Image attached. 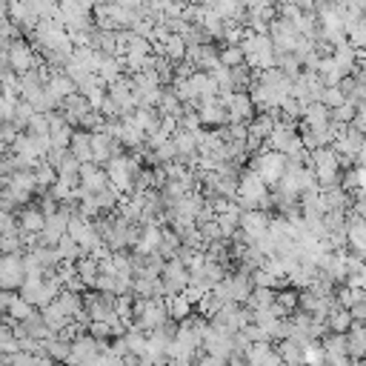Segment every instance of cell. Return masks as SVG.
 <instances>
[{
  "label": "cell",
  "mask_w": 366,
  "mask_h": 366,
  "mask_svg": "<svg viewBox=\"0 0 366 366\" xmlns=\"http://www.w3.org/2000/svg\"><path fill=\"white\" fill-rule=\"evenodd\" d=\"M269 195H272V189L266 186V181L261 178V172H258L255 166H246V169L241 172V189H238V198H235V200H238L244 209H261Z\"/></svg>",
  "instance_id": "obj_1"
},
{
  "label": "cell",
  "mask_w": 366,
  "mask_h": 366,
  "mask_svg": "<svg viewBox=\"0 0 366 366\" xmlns=\"http://www.w3.org/2000/svg\"><path fill=\"white\" fill-rule=\"evenodd\" d=\"M0 60L9 63L12 69H18L21 75H23V72H32V69H38V66L43 63V55L32 46V40H29V38H18L9 49H4Z\"/></svg>",
  "instance_id": "obj_2"
},
{
  "label": "cell",
  "mask_w": 366,
  "mask_h": 366,
  "mask_svg": "<svg viewBox=\"0 0 366 366\" xmlns=\"http://www.w3.org/2000/svg\"><path fill=\"white\" fill-rule=\"evenodd\" d=\"M249 166H255V169L261 172V178L266 181V186L275 189V186L280 183L283 172H286V155L278 152V149H266V152H261V155H252Z\"/></svg>",
  "instance_id": "obj_3"
},
{
  "label": "cell",
  "mask_w": 366,
  "mask_h": 366,
  "mask_svg": "<svg viewBox=\"0 0 366 366\" xmlns=\"http://www.w3.org/2000/svg\"><path fill=\"white\" fill-rule=\"evenodd\" d=\"M29 278L23 252H9L0 258V289H21L23 280Z\"/></svg>",
  "instance_id": "obj_4"
},
{
  "label": "cell",
  "mask_w": 366,
  "mask_h": 366,
  "mask_svg": "<svg viewBox=\"0 0 366 366\" xmlns=\"http://www.w3.org/2000/svg\"><path fill=\"white\" fill-rule=\"evenodd\" d=\"M272 217H275V212H266V209H244L241 229L249 235V244H258V241H263L269 235Z\"/></svg>",
  "instance_id": "obj_5"
},
{
  "label": "cell",
  "mask_w": 366,
  "mask_h": 366,
  "mask_svg": "<svg viewBox=\"0 0 366 366\" xmlns=\"http://www.w3.org/2000/svg\"><path fill=\"white\" fill-rule=\"evenodd\" d=\"M198 112H200L203 126H212V129H221V126H229L232 123L229 106H227V101L221 95H217V98H203L200 106H198Z\"/></svg>",
  "instance_id": "obj_6"
},
{
  "label": "cell",
  "mask_w": 366,
  "mask_h": 366,
  "mask_svg": "<svg viewBox=\"0 0 366 366\" xmlns=\"http://www.w3.org/2000/svg\"><path fill=\"white\" fill-rule=\"evenodd\" d=\"M224 101H227V106H229V118H232V123H252L255 120V115H258V106H255V101H252V95L249 92H232V95H221Z\"/></svg>",
  "instance_id": "obj_7"
},
{
  "label": "cell",
  "mask_w": 366,
  "mask_h": 366,
  "mask_svg": "<svg viewBox=\"0 0 366 366\" xmlns=\"http://www.w3.org/2000/svg\"><path fill=\"white\" fill-rule=\"evenodd\" d=\"M321 343H324V349H326V363H335V366H343V363H349L352 358H349V332H326L324 338H321Z\"/></svg>",
  "instance_id": "obj_8"
},
{
  "label": "cell",
  "mask_w": 366,
  "mask_h": 366,
  "mask_svg": "<svg viewBox=\"0 0 366 366\" xmlns=\"http://www.w3.org/2000/svg\"><path fill=\"white\" fill-rule=\"evenodd\" d=\"M18 215H21V232L40 235V232L46 229V212H43L38 203H29V206H23Z\"/></svg>",
  "instance_id": "obj_9"
},
{
  "label": "cell",
  "mask_w": 366,
  "mask_h": 366,
  "mask_svg": "<svg viewBox=\"0 0 366 366\" xmlns=\"http://www.w3.org/2000/svg\"><path fill=\"white\" fill-rule=\"evenodd\" d=\"M189 81H192V89H195V98H198V101H203V98H217V95H221V84L212 78V72L198 69Z\"/></svg>",
  "instance_id": "obj_10"
},
{
  "label": "cell",
  "mask_w": 366,
  "mask_h": 366,
  "mask_svg": "<svg viewBox=\"0 0 366 366\" xmlns=\"http://www.w3.org/2000/svg\"><path fill=\"white\" fill-rule=\"evenodd\" d=\"M66 232H69V215H63V212L57 209L55 215L46 217V229H43L40 235H43V244H55V246H57V241H60Z\"/></svg>",
  "instance_id": "obj_11"
},
{
  "label": "cell",
  "mask_w": 366,
  "mask_h": 366,
  "mask_svg": "<svg viewBox=\"0 0 366 366\" xmlns=\"http://www.w3.org/2000/svg\"><path fill=\"white\" fill-rule=\"evenodd\" d=\"M46 89L52 92V98H55V101H60V103H63L69 95H75V92H78V84L72 81V78L66 75V72H55V75L49 78V84H46Z\"/></svg>",
  "instance_id": "obj_12"
},
{
  "label": "cell",
  "mask_w": 366,
  "mask_h": 366,
  "mask_svg": "<svg viewBox=\"0 0 366 366\" xmlns=\"http://www.w3.org/2000/svg\"><path fill=\"white\" fill-rule=\"evenodd\" d=\"M283 363H301L307 360V346L298 341V338H283V341H275Z\"/></svg>",
  "instance_id": "obj_13"
},
{
  "label": "cell",
  "mask_w": 366,
  "mask_h": 366,
  "mask_svg": "<svg viewBox=\"0 0 366 366\" xmlns=\"http://www.w3.org/2000/svg\"><path fill=\"white\" fill-rule=\"evenodd\" d=\"M349 358L366 360V324H360V321H355L349 329Z\"/></svg>",
  "instance_id": "obj_14"
},
{
  "label": "cell",
  "mask_w": 366,
  "mask_h": 366,
  "mask_svg": "<svg viewBox=\"0 0 366 366\" xmlns=\"http://www.w3.org/2000/svg\"><path fill=\"white\" fill-rule=\"evenodd\" d=\"M161 241H164V224H146L143 238H140V244L135 249L143 252V255H149V252H158L161 249Z\"/></svg>",
  "instance_id": "obj_15"
},
{
  "label": "cell",
  "mask_w": 366,
  "mask_h": 366,
  "mask_svg": "<svg viewBox=\"0 0 366 366\" xmlns=\"http://www.w3.org/2000/svg\"><path fill=\"white\" fill-rule=\"evenodd\" d=\"M72 152H75L84 164L95 161V149H92V132L86 129H75V137H72V146H69Z\"/></svg>",
  "instance_id": "obj_16"
},
{
  "label": "cell",
  "mask_w": 366,
  "mask_h": 366,
  "mask_svg": "<svg viewBox=\"0 0 366 366\" xmlns=\"http://www.w3.org/2000/svg\"><path fill=\"white\" fill-rule=\"evenodd\" d=\"M78 275L84 278V283H86L89 289H95L98 275H101V258H95L92 252H86V255L78 261Z\"/></svg>",
  "instance_id": "obj_17"
},
{
  "label": "cell",
  "mask_w": 366,
  "mask_h": 366,
  "mask_svg": "<svg viewBox=\"0 0 366 366\" xmlns=\"http://www.w3.org/2000/svg\"><path fill=\"white\" fill-rule=\"evenodd\" d=\"M43 352H46V355H52V358H55V363H57V360H63V363H66V360H69V355H72V341H66V338H60V335L55 332V335H49V338L43 341Z\"/></svg>",
  "instance_id": "obj_18"
},
{
  "label": "cell",
  "mask_w": 366,
  "mask_h": 366,
  "mask_svg": "<svg viewBox=\"0 0 366 366\" xmlns=\"http://www.w3.org/2000/svg\"><path fill=\"white\" fill-rule=\"evenodd\" d=\"M40 312H43L46 324L52 326V332H60L66 324H72V315H69V312L60 307V301H52V304H49V307H43Z\"/></svg>",
  "instance_id": "obj_19"
},
{
  "label": "cell",
  "mask_w": 366,
  "mask_h": 366,
  "mask_svg": "<svg viewBox=\"0 0 366 366\" xmlns=\"http://www.w3.org/2000/svg\"><path fill=\"white\" fill-rule=\"evenodd\" d=\"M326 324H329L332 332H349L352 324H355L352 309H349V307H335V309L326 315Z\"/></svg>",
  "instance_id": "obj_20"
},
{
  "label": "cell",
  "mask_w": 366,
  "mask_h": 366,
  "mask_svg": "<svg viewBox=\"0 0 366 366\" xmlns=\"http://www.w3.org/2000/svg\"><path fill=\"white\" fill-rule=\"evenodd\" d=\"M278 66L286 72L292 81H298V75L304 72V57L298 52H278Z\"/></svg>",
  "instance_id": "obj_21"
},
{
  "label": "cell",
  "mask_w": 366,
  "mask_h": 366,
  "mask_svg": "<svg viewBox=\"0 0 366 366\" xmlns=\"http://www.w3.org/2000/svg\"><path fill=\"white\" fill-rule=\"evenodd\" d=\"M57 249H60L63 261H69V263H78V261H81V258L86 255V249H84V246H81V244H78L75 238H72L69 232H66V235H63V238L57 241Z\"/></svg>",
  "instance_id": "obj_22"
},
{
  "label": "cell",
  "mask_w": 366,
  "mask_h": 366,
  "mask_svg": "<svg viewBox=\"0 0 366 366\" xmlns=\"http://www.w3.org/2000/svg\"><path fill=\"white\" fill-rule=\"evenodd\" d=\"M161 115H183V101L181 95L175 92V86H164V98H161V106H158Z\"/></svg>",
  "instance_id": "obj_23"
},
{
  "label": "cell",
  "mask_w": 366,
  "mask_h": 366,
  "mask_svg": "<svg viewBox=\"0 0 366 366\" xmlns=\"http://www.w3.org/2000/svg\"><path fill=\"white\" fill-rule=\"evenodd\" d=\"M221 63H224V66H229V69H235V66L246 63V52H244V46H241V43H221Z\"/></svg>",
  "instance_id": "obj_24"
},
{
  "label": "cell",
  "mask_w": 366,
  "mask_h": 366,
  "mask_svg": "<svg viewBox=\"0 0 366 366\" xmlns=\"http://www.w3.org/2000/svg\"><path fill=\"white\" fill-rule=\"evenodd\" d=\"M346 38H349L352 46L366 49V15L355 18V21H346Z\"/></svg>",
  "instance_id": "obj_25"
},
{
  "label": "cell",
  "mask_w": 366,
  "mask_h": 366,
  "mask_svg": "<svg viewBox=\"0 0 366 366\" xmlns=\"http://www.w3.org/2000/svg\"><path fill=\"white\" fill-rule=\"evenodd\" d=\"M166 298H169V312H172L175 321H183L186 315L195 312V304L183 295V292H178V295H166Z\"/></svg>",
  "instance_id": "obj_26"
},
{
  "label": "cell",
  "mask_w": 366,
  "mask_h": 366,
  "mask_svg": "<svg viewBox=\"0 0 366 366\" xmlns=\"http://www.w3.org/2000/svg\"><path fill=\"white\" fill-rule=\"evenodd\" d=\"M278 298V289L275 286H255L252 289V298L246 301L252 309H261V307H272Z\"/></svg>",
  "instance_id": "obj_27"
},
{
  "label": "cell",
  "mask_w": 366,
  "mask_h": 366,
  "mask_svg": "<svg viewBox=\"0 0 366 366\" xmlns=\"http://www.w3.org/2000/svg\"><path fill=\"white\" fill-rule=\"evenodd\" d=\"M35 112H38V109H35V103H29L26 98H21V101H18V106H15V118H12V123H15L18 129H26V126H29V120L35 118Z\"/></svg>",
  "instance_id": "obj_28"
},
{
  "label": "cell",
  "mask_w": 366,
  "mask_h": 366,
  "mask_svg": "<svg viewBox=\"0 0 366 366\" xmlns=\"http://www.w3.org/2000/svg\"><path fill=\"white\" fill-rule=\"evenodd\" d=\"M186 52H189L186 38L172 32V35H169V40H166V57H172V60H183V57H186Z\"/></svg>",
  "instance_id": "obj_29"
},
{
  "label": "cell",
  "mask_w": 366,
  "mask_h": 366,
  "mask_svg": "<svg viewBox=\"0 0 366 366\" xmlns=\"http://www.w3.org/2000/svg\"><path fill=\"white\" fill-rule=\"evenodd\" d=\"M18 232H21V215L0 212V235H18Z\"/></svg>",
  "instance_id": "obj_30"
},
{
  "label": "cell",
  "mask_w": 366,
  "mask_h": 366,
  "mask_svg": "<svg viewBox=\"0 0 366 366\" xmlns=\"http://www.w3.org/2000/svg\"><path fill=\"white\" fill-rule=\"evenodd\" d=\"M321 101H324L329 109H338V106H343V103H346V92H343L341 86H326V89H324V95H321Z\"/></svg>",
  "instance_id": "obj_31"
},
{
  "label": "cell",
  "mask_w": 366,
  "mask_h": 366,
  "mask_svg": "<svg viewBox=\"0 0 366 366\" xmlns=\"http://www.w3.org/2000/svg\"><path fill=\"white\" fill-rule=\"evenodd\" d=\"M0 252H4V255H9V252H26V244H23L21 232L18 235H0Z\"/></svg>",
  "instance_id": "obj_32"
},
{
  "label": "cell",
  "mask_w": 366,
  "mask_h": 366,
  "mask_svg": "<svg viewBox=\"0 0 366 366\" xmlns=\"http://www.w3.org/2000/svg\"><path fill=\"white\" fill-rule=\"evenodd\" d=\"M355 115H358V106H355L352 101H346L343 106L332 109V123H352V120H355Z\"/></svg>",
  "instance_id": "obj_33"
},
{
  "label": "cell",
  "mask_w": 366,
  "mask_h": 366,
  "mask_svg": "<svg viewBox=\"0 0 366 366\" xmlns=\"http://www.w3.org/2000/svg\"><path fill=\"white\" fill-rule=\"evenodd\" d=\"M26 132H32V135H52L49 132V115L46 112H35V118L26 126Z\"/></svg>",
  "instance_id": "obj_34"
},
{
  "label": "cell",
  "mask_w": 366,
  "mask_h": 366,
  "mask_svg": "<svg viewBox=\"0 0 366 366\" xmlns=\"http://www.w3.org/2000/svg\"><path fill=\"white\" fill-rule=\"evenodd\" d=\"M21 132H23V129H18L12 120H4V126H0V146H12Z\"/></svg>",
  "instance_id": "obj_35"
},
{
  "label": "cell",
  "mask_w": 366,
  "mask_h": 366,
  "mask_svg": "<svg viewBox=\"0 0 366 366\" xmlns=\"http://www.w3.org/2000/svg\"><path fill=\"white\" fill-rule=\"evenodd\" d=\"M158 158H161V164H169V161H175L181 152H178V143H175V137H169L164 146H158Z\"/></svg>",
  "instance_id": "obj_36"
},
{
  "label": "cell",
  "mask_w": 366,
  "mask_h": 366,
  "mask_svg": "<svg viewBox=\"0 0 366 366\" xmlns=\"http://www.w3.org/2000/svg\"><path fill=\"white\" fill-rule=\"evenodd\" d=\"M166 26L175 35H186L192 29V21H186V15H178V18H166Z\"/></svg>",
  "instance_id": "obj_37"
},
{
  "label": "cell",
  "mask_w": 366,
  "mask_h": 366,
  "mask_svg": "<svg viewBox=\"0 0 366 366\" xmlns=\"http://www.w3.org/2000/svg\"><path fill=\"white\" fill-rule=\"evenodd\" d=\"M118 4L126 6V9H137V12L143 9V0H118Z\"/></svg>",
  "instance_id": "obj_38"
},
{
  "label": "cell",
  "mask_w": 366,
  "mask_h": 366,
  "mask_svg": "<svg viewBox=\"0 0 366 366\" xmlns=\"http://www.w3.org/2000/svg\"><path fill=\"white\" fill-rule=\"evenodd\" d=\"M358 164L366 166V140H363V149H360V155H358Z\"/></svg>",
  "instance_id": "obj_39"
},
{
  "label": "cell",
  "mask_w": 366,
  "mask_h": 366,
  "mask_svg": "<svg viewBox=\"0 0 366 366\" xmlns=\"http://www.w3.org/2000/svg\"><path fill=\"white\" fill-rule=\"evenodd\" d=\"M98 4H115V0H98Z\"/></svg>",
  "instance_id": "obj_40"
},
{
  "label": "cell",
  "mask_w": 366,
  "mask_h": 366,
  "mask_svg": "<svg viewBox=\"0 0 366 366\" xmlns=\"http://www.w3.org/2000/svg\"><path fill=\"white\" fill-rule=\"evenodd\" d=\"M275 4H278V0H275Z\"/></svg>",
  "instance_id": "obj_41"
}]
</instances>
